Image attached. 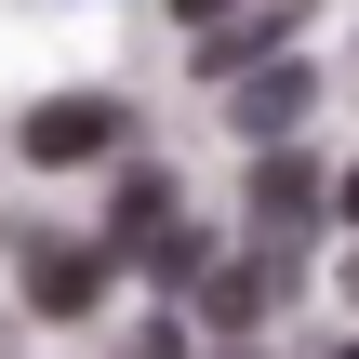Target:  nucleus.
I'll use <instances>...</instances> for the list:
<instances>
[{
  "mask_svg": "<svg viewBox=\"0 0 359 359\" xmlns=\"http://www.w3.org/2000/svg\"><path fill=\"white\" fill-rule=\"evenodd\" d=\"M253 240H266V253H293V240H320V173L293 160V133H280V147L253 160Z\"/></svg>",
  "mask_w": 359,
  "mask_h": 359,
  "instance_id": "f257e3e1",
  "label": "nucleus"
},
{
  "mask_svg": "<svg viewBox=\"0 0 359 359\" xmlns=\"http://www.w3.org/2000/svg\"><path fill=\"white\" fill-rule=\"evenodd\" d=\"M107 147H120V107H107V93H53V107H27V160H40V173L107 160Z\"/></svg>",
  "mask_w": 359,
  "mask_h": 359,
  "instance_id": "f03ea898",
  "label": "nucleus"
},
{
  "mask_svg": "<svg viewBox=\"0 0 359 359\" xmlns=\"http://www.w3.org/2000/svg\"><path fill=\"white\" fill-rule=\"evenodd\" d=\"M107 266H120L107 240H27V306H40V320H80V306L107 293Z\"/></svg>",
  "mask_w": 359,
  "mask_h": 359,
  "instance_id": "7ed1b4c3",
  "label": "nucleus"
},
{
  "mask_svg": "<svg viewBox=\"0 0 359 359\" xmlns=\"http://www.w3.org/2000/svg\"><path fill=\"white\" fill-rule=\"evenodd\" d=\"M280 293H293V253H266V240H253L240 266H213V280H200V320H226V333H253V320H266Z\"/></svg>",
  "mask_w": 359,
  "mask_h": 359,
  "instance_id": "20e7f679",
  "label": "nucleus"
},
{
  "mask_svg": "<svg viewBox=\"0 0 359 359\" xmlns=\"http://www.w3.org/2000/svg\"><path fill=\"white\" fill-rule=\"evenodd\" d=\"M306 93H320V80H306V67H293V53H280V67H253V80H240V93H226V120H240V133H253V147H280V133H293V120H306Z\"/></svg>",
  "mask_w": 359,
  "mask_h": 359,
  "instance_id": "39448f33",
  "label": "nucleus"
},
{
  "mask_svg": "<svg viewBox=\"0 0 359 359\" xmlns=\"http://www.w3.org/2000/svg\"><path fill=\"white\" fill-rule=\"evenodd\" d=\"M160 226H173V187H160V173H120V200H107V253H147Z\"/></svg>",
  "mask_w": 359,
  "mask_h": 359,
  "instance_id": "423d86ee",
  "label": "nucleus"
},
{
  "mask_svg": "<svg viewBox=\"0 0 359 359\" xmlns=\"http://www.w3.org/2000/svg\"><path fill=\"white\" fill-rule=\"evenodd\" d=\"M120 359H187V333H173V320H147V333H133Z\"/></svg>",
  "mask_w": 359,
  "mask_h": 359,
  "instance_id": "0eeeda50",
  "label": "nucleus"
},
{
  "mask_svg": "<svg viewBox=\"0 0 359 359\" xmlns=\"http://www.w3.org/2000/svg\"><path fill=\"white\" fill-rule=\"evenodd\" d=\"M333 213H346V226H359V160H346V173H333Z\"/></svg>",
  "mask_w": 359,
  "mask_h": 359,
  "instance_id": "6e6552de",
  "label": "nucleus"
},
{
  "mask_svg": "<svg viewBox=\"0 0 359 359\" xmlns=\"http://www.w3.org/2000/svg\"><path fill=\"white\" fill-rule=\"evenodd\" d=\"M173 13H187V27H213V13H226V0H173Z\"/></svg>",
  "mask_w": 359,
  "mask_h": 359,
  "instance_id": "1a4fd4ad",
  "label": "nucleus"
},
{
  "mask_svg": "<svg viewBox=\"0 0 359 359\" xmlns=\"http://www.w3.org/2000/svg\"><path fill=\"white\" fill-rule=\"evenodd\" d=\"M333 359H359V346H333Z\"/></svg>",
  "mask_w": 359,
  "mask_h": 359,
  "instance_id": "9d476101",
  "label": "nucleus"
}]
</instances>
